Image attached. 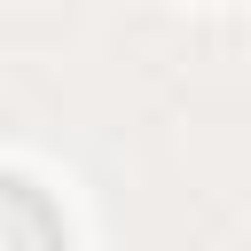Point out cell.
<instances>
[{
	"instance_id": "cell-1",
	"label": "cell",
	"mask_w": 251,
	"mask_h": 251,
	"mask_svg": "<svg viewBox=\"0 0 251 251\" xmlns=\"http://www.w3.org/2000/svg\"><path fill=\"white\" fill-rule=\"evenodd\" d=\"M0 251H63V212L16 173H0Z\"/></svg>"
}]
</instances>
